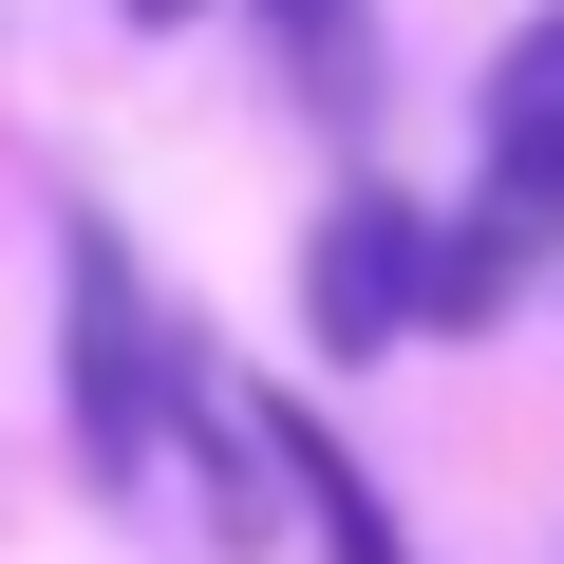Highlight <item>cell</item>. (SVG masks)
Wrapping results in <instances>:
<instances>
[{
	"label": "cell",
	"instance_id": "cell-3",
	"mask_svg": "<svg viewBox=\"0 0 564 564\" xmlns=\"http://www.w3.org/2000/svg\"><path fill=\"white\" fill-rule=\"evenodd\" d=\"M489 207L508 226H564V0L489 57Z\"/></svg>",
	"mask_w": 564,
	"mask_h": 564
},
{
	"label": "cell",
	"instance_id": "cell-5",
	"mask_svg": "<svg viewBox=\"0 0 564 564\" xmlns=\"http://www.w3.org/2000/svg\"><path fill=\"white\" fill-rule=\"evenodd\" d=\"M527 245H545V226H508V207H489L470 245H433V263H414V321H508V282H527Z\"/></svg>",
	"mask_w": 564,
	"mask_h": 564
},
{
	"label": "cell",
	"instance_id": "cell-4",
	"mask_svg": "<svg viewBox=\"0 0 564 564\" xmlns=\"http://www.w3.org/2000/svg\"><path fill=\"white\" fill-rule=\"evenodd\" d=\"M245 433H263V452H282V470H302V508H321V545H339V564H414V545H395V508H377V489H358V452H339V433H321V414H282V395H263V414H245Z\"/></svg>",
	"mask_w": 564,
	"mask_h": 564
},
{
	"label": "cell",
	"instance_id": "cell-2",
	"mask_svg": "<svg viewBox=\"0 0 564 564\" xmlns=\"http://www.w3.org/2000/svg\"><path fill=\"white\" fill-rule=\"evenodd\" d=\"M414 263H433V226H414L395 188H339V207H321V245H302V321H321L339 358L414 339Z\"/></svg>",
	"mask_w": 564,
	"mask_h": 564
},
{
	"label": "cell",
	"instance_id": "cell-6",
	"mask_svg": "<svg viewBox=\"0 0 564 564\" xmlns=\"http://www.w3.org/2000/svg\"><path fill=\"white\" fill-rule=\"evenodd\" d=\"M263 20L302 39V57H339V20H358V0H263Z\"/></svg>",
	"mask_w": 564,
	"mask_h": 564
},
{
	"label": "cell",
	"instance_id": "cell-1",
	"mask_svg": "<svg viewBox=\"0 0 564 564\" xmlns=\"http://www.w3.org/2000/svg\"><path fill=\"white\" fill-rule=\"evenodd\" d=\"M76 452H95V489L151 470V302H132L113 226H76Z\"/></svg>",
	"mask_w": 564,
	"mask_h": 564
}]
</instances>
